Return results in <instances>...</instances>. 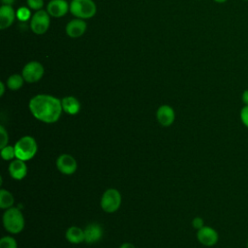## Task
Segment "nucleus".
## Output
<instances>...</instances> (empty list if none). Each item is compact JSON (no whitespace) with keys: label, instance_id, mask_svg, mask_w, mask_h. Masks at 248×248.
<instances>
[{"label":"nucleus","instance_id":"nucleus-1","mask_svg":"<svg viewBox=\"0 0 248 248\" xmlns=\"http://www.w3.org/2000/svg\"><path fill=\"white\" fill-rule=\"evenodd\" d=\"M28 107L33 116L45 123L56 122L63 110L61 100L47 94L34 96L29 101Z\"/></svg>","mask_w":248,"mask_h":248},{"label":"nucleus","instance_id":"nucleus-2","mask_svg":"<svg viewBox=\"0 0 248 248\" xmlns=\"http://www.w3.org/2000/svg\"><path fill=\"white\" fill-rule=\"evenodd\" d=\"M24 217L17 207H10L3 214V225L7 232L18 233L24 229Z\"/></svg>","mask_w":248,"mask_h":248},{"label":"nucleus","instance_id":"nucleus-3","mask_svg":"<svg viewBox=\"0 0 248 248\" xmlns=\"http://www.w3.org/2000/svg\"><path fill=\"white\" fill-rule=\"evenodd\" d=\"M15 150L16 158L26 162L36 155L38 145L34 138L31 136H24L16 141L15 144Z\"/></svg>","mask_w":248,"mask_h":248},{"label":"nucleus","instance_id":"nucleus-4","mask_svg":"<svg viewBox=\"0 0 248 248\" xmlns=\"http://www.w3.org/2000/svg\"><path fill=\"white\" fill-rule=\"evenodd\" d=\"M96 11V4L93 0H72L70 3V12L77 18H91Z\"/></svg>","mask_w":248,"mask_h":248},{"label":"nucleus","instance_id":"nucleus-5","mask_svg":"<svg viewBox=\"0 0 248 248\" xmlns=\"http://www.w3.org/2000/svg\"><path fill=\"white\" fill-rule=\"evenodd\" d=\"M121 204V195L118 190L109 188L105 191L101 198V207L107 213L115 212Z\"/></svg>","mask_w":248,"mask_h":248},{"label":"nucleus","instance_id":"nucleus-6","mask_svg":"<svg viewBox=\"0 0 248 248\" xmlns=\"http://www.w3.org/2000/svg\"><path fill=\"white\" fill-rule=\"evenodd\" d=\"M49 23L50 18L48 13L44 10H39L36 11V13L31 17L30 28L33 33L37 35H43L47 31Z\"/></svg>","mask_w":248,"mask_h":248},{"label":"nucleus","instance_id":"nucleus-7","mask_svg":"<svg viewBox=\"0 0 248 248\" xmlns=\"http://www.w3.org/2000/svg\"><path fill=\"white\" fill-rule=\"evenodd\" d=\"M44 73V67L40 62L30 61L23 67L21 75L26 82L34 83L39 81L43 78Z\"/></svg>","mask_w":248,"mask_h":248},{"label":"nucleus","instance_id":"nucleus-8","mask_svg":"<svg viewBox=\"0 0 248 248\" xmlns=\"http://www.w3.org/2000/svg\"><path fill=\"white\" fill-rule=\"evenodd\" d=\"M197 238L199 242L204 246H214L219 239V234L215 229L209 226H203L197 232Z\"/></svg>","mask_w":248,"mask_h":248},{"label":"nucleus","instance_id":"nucleus-9","mask_svg":"<svg viewBox=\"0 0 248 248\" xmlns=\"http://www.w3.org/2000/svg\"><path fill=\"white\" fill-rule=\"evenodd\" d=\"M56 167L61 173L71 175L76 172L78 169V163L72 155L62 154L56 160Z\"/></svg>","mask_w":248,"mask_h":248},{"label":"nucleus","instance_id":"nucleus-10","mask_svg":"<svg viewBox=\"0 0 248 248\" xmlns=\"http://www.w3.org/2000/svg\"><path fill=\"white\" fill-rule=\"evenodd\" d=\"M69 10L70 5L66 0H50L46 6V12L53 17H62Z\"/></svg>","mask_w":248,"mask_h":248},{"label":"nucleus","instance_id":"nucleus-11","mask_svg":"<svg viewBox=\"0 0 248 248\" xmlns=\"http://www.w3.org/2000/svg\"><path fill=\"white\" fill-rule=\"evenodd\" d=\"M86 23L81 18H75L70 20L66 25V34L73 39L78 38L86 31Z\"/></svg>","mask_w":248,"mask_h":248},{"label":"nucleus","instance_id":"nucleus-12","mask_svg":"<svg viewBox=\"0 0 248 248\" xmlns=\"http://www.w3.org/2000/svg\"><path fill=\"white\" fill-rule=\"evenodd\" d=\"M156 117L158 122L164 126V127H169L170 126L175 118V114H174V110L171 107L168 106V105H162L161 107H159V108L157 109L156 112Z\"/></svg>","mask_w":248,"mask_h":248},{"label":"nucleus","instance_id":"nucleus-13","mask_svg":"<svg viewBox=\"0 0 248 248\" xmlns=\"http://www.w3.org/2000/svg\"><path fill=\"white\" fill-rule=\"evenodd\" d=\"M16 16V13L11 5H2L0 8V29L10 27Z\"/></svg>","mask_w":248,"mask_h":248},{"label":"nucleus","instance_id":"nucleus-14","mask_svg":"<svg viewBox=\"0 0 248 248\" xmlns=\"http://www.w3.org/2000/svg\"><path fill=\"white\" fill-rule=\"evenodd\" d=\"M9 172L14 179L20 180L24 178L27 174V166L25 161L20 159H14L9 165Z\"/></svg>","mask_w":248,"mask_h":248},{"label":"nucleus","instance_id":"nucleus-15","mask_svg":"<svg viewBox=\"0 0 248 248\" xmlns=\"http://www.w3.org/2000/svg\"><path fill=\"white\" fill-rule=\"evenodd\" d=\"M103 236V229L99 224L92 223L84 229V241L88 244L98 242Z\"/></svg>","mask_w":248,"mask_h":248},{"label":"nucleus","instance_id":"nucleus-16","mask_svg":"<svg viewBox=\"0 0 248 248\" xmlns=\"http://www.w3.org/2000/svg\"><path fill=\"white\" fill-rule=\"evenodd\" d=\"M63 111L70 115L77 114L80 109L79 101L74 96H66L61 100Z\"/></svg>","mask_w":248,"mask_h":248},{"label":"nucleus","instance_id":"nucleus-17","mask_svg":"<svg viewBox=\"0 0 248 248\" xmlns=\"http://www.w3.org/2000/svg\"><path fill=\"white\" fill-rule=\"evenodd\" d=\"M65 236H66V239L71 243H74V244L81 243L82 241H84V230L76 226L70 227L66 231Z\"/></svg>","mask_w":248,"mask_h":248},{"label":"nucleus","instance_id":"nucleus-18","mask_svg":"<svg viewBox=\"0 0 248 248\" xmlns=\"http://www.w3.org/2000/svg\"><path fill=\"white\" fill-rule=\"evenodd\" d=\"M15 202L14 196L7 190L1 189L0 190V207L2 209H8L13 207Z\"/></svg>","mask_w":248,"mask_h":248},{"label":"nucleus","instance_id":"nucleus-19","mask_svg":"<svg viewBox=\"0 0 248 248\" xmlns=\"http://www.w3.org/2000/svg\"><path fill=\"white\" fill-rule=\"evenodd\" d=\"M23 81H24V78L22 75L14 74L8 78L6 84L11 90H18L19 88L22 87Z\"/></svg>","mask_w":248,"mask_h":248},{"label":"nucleus","instance_id":"nucleus-20","mask_svg":"<svg viewBox=\"0 0 248 248\" xmlns=\"http://www.w3.org/2000/svg\"><path fill=\"white\" fill-rule=\"evenodd\" d=\"M1 156L3 160L5 161H11L16 158V150L15 146L11 145H6L1 148Z\"/></svg>","mask_w":248,"mask_h":248},{"label":"nucleus","instance_id":"nucleus-21","mask_svg":"<svg viewBox=\"0 0 248 248\" xmlns=\"http://www.w3.org/2000/svg\"><path fill=\"white\" fill-rule=\"evenodd\" d=\"M0 248H17L16 240L12 236H3L0 239Z\"/></svg>","mask_w":248,"mask_h":248},{"label":"nucleus","instance_id":"nucleus-22","mask_svg":"<svg viewBox=\"0 0 248 248\" xmlns=\"http://www.w3.org/2000/svg\"><path fill=\"white\" fill-rule=\"evenodd\" d=\"M16 17H17L20 21H25V20L29 19V18H30V10H29V8L20 7V8L16 11Z\"/></svg>","mask_w":248,"mask_h":248},{"label":"nucleus","instance_id":"nucleus-23","mask_svg":"<svg viewBox=\"0 0 248 248\" xmlns=\"http://www.w3.org/2000/svg\"><path fill=\"white\" fill-rule=\"evenodd\" d=\"M26 2L30 10L39 11L44 7V0H26Z\"/></svg>","mask_w":248,"mask_h":248},{"label":"nucleus","instance_id":"nucleus-24","mask_svg":"<svg viewBox=\"0 0 248 248\" xmlns=\"http://www.w3.org/2000/svg\"><path fill=\"white\" fill-rule=\"evenodd\" d=\"M240 121L241 123L248 128V105H244L240 109Z\"/></svg>","mask_w":248,"mask_h":248},{"label":"nucleus","instance_id":"nucleus-25","mask_svg":"<svg viewBox=\"0 0 248 248\" xmlns=\"http://www.w3.org/2000/svg\"><path fill=\"white\" fill-rule=\"evenodd\" d=\"M0 135H1V139H0V148L8 145V140H9V137H8V133L6 131V129L4 128V126H0Z\"/></svg>","mask_w":248,"mask_h":248},{"label":"nucleus","instance_id":"nucleus-26","mask_svg":"<svg viewBox=\"0 0 248 248\" xmlns=\"http://www.w3.org/2000/svg\"><path fill=\"white\" fill-rule=\"evenodd\" d=\"M192 226L197 229V230H200L201 228H202L204 226V223H203V219L201 218V217H195L193 220H192Z\"/></svg>","mask_w":248,"mask_h":248},{"label":"nucleus","instance_id":"nucleus-27","mask_svg":"<svg viewBox=\"0 0 248 248\" xmlns=\"http://www.w3.org/2000/svg\"><path fill=\"white\" fill-rule=\"evenodd\" d=\"M241 101L244 105H248V89H245L241 94Z\"/></svg>","mask_w":248,"mask_h":248},{"label":"nucleus","instance_id":"nucleus-28","mask_svg":"<svg viewBox=\"0 0 248 248\" xmlns=\"http://www.w3.org/2000/svg\"><path fill=\"white\" fill-rule=\"evenodd\" d=\"M119 248H136V247H135L134 244H132V243L125 242V243H123Z\"/></svg>","mask_w":248,"mask_h":248},{"label":"nucleus","instance_id":"nucleus-29","mask_svg":"<svg viewBox=\"0 0 248 248\" xmlns=\"http://www.w3.org/2000/svg\"><path fill=\"white\" fill-rule=\"evenodd\" d=\"M4 93H5V84H4V82H0V96L2 97L3 95H4Z\"/></svg>","mask_w":248,"mask_h":248},{"label":"nucleus","instance_id":"nucleus-30","mask_svg":"<svg viewBox=\"0 0 248 248\" xmlns=\"http://www.w3.org/2000/svg\"><path fill=\"white\" fill-rule=\"evenodd\" d=\"M1 1H2L3 5H11V6L15 2V0H1Z\"/></svg>","mask_w":248,"mask_h":248},{"label":"nucleus","instance_id":"nucleus-31","mask_svg":"<svg viewBox=\"0 0 248 248\" xmlns=\"http://www.w3.org/2000/svg\"><path fill=\"white\" fill-rule=\"evenodd\" d=\"M213 1L218 4H223V3H226L228 0H213Z\"/></svg>","mask_w":248,"mask_h":248},{"label":"nucleus","instance_id":"nucleus-32","mask_svg":"<svg viewBox=\"0 0 248 248\" xmlns=\"http://www.w3.org/2000/svg\"><path fill=\"white\" fill-rule=\"evenodd\" d=\"M247 248H248V239H247Z\"/></svg>","mask_w":248,"mask_h":248},{"label":"nucleus","instance_id":"nucleus-33","mask_svg":"<svg viewBox=\"0 0 248 248\" xmlns=\"http://www.w3.org/2000/svg\"><path fill=\"white\" fill-rule=\"evenodd\" d=\"M241 1H248V0H241Z\"/></svg>","mask_w":248,"mask_h":248}]
</instances>
